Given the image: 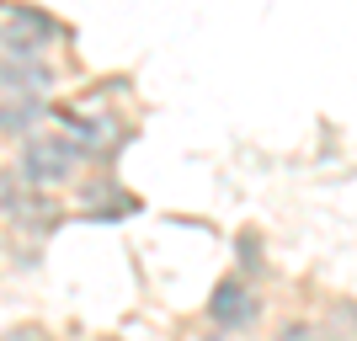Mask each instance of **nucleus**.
I'll return each instance as SVG.
<instances>
[{
  "label": "nucleus",
  "mask_w": 357,
  "mask_h": 341,
  "mask_svg": "<svg viewBox=\"0 0 357 341\" xmlns=\"http://www.w3.org/2000/svg\"><path fill=\"white\" fill-rule=\"evenodd\" d=\"M11 171L27 181V187H38V192H64V187H75V181H80L86 155L75 149L70 134L43 128L38 139H27V144L16 149V165H11Z\"/></svg>",
  "instance_id": "1"
},
{
  "label": "nucleus",
  "mask_w": 357,
  "mask_h": 341,
  "mask_svg": "<svg viewBox=\"0 0 357 341\" xmlns=\"http://www.w3.org/2000/svg\"><path fill=\"white\" fill-rule=\"evenodd\" d=\"M203 315H208V326L219 331V336H251L256 326H261V315H267V298H261V288L256 282H245L240 272H224L219 282L208 288V304H203Z\"/></svg>",
  "instance_id": "2"
},
{
  "label": "nucleus",
  "mask_w": 357,
  "mask_h": 341,
  "mask_svg": "<svg viewBox=\"0 0 357 341\" xmlns=\"http://www.w3.org/2000/svg\"><path fill=\"white\" fill-rule=\"evenodd\" d=\"M0 213H6L16 229H27V235H38V229H54V224H59V203H54V192L27 187L16 171H0Z\"/></svg>",
  "instance_id": "3"
},
{
  "label": "nucleus",
  "mask_w": 357,
  "mask_h": 341,
  "mask_svg": "<svg viewBox=\"0 0 357 341\" xmlns=\"http://www.w3.org/2000/svg\"><path fill=\"white\" fill-rule=\"evenodd\" d=\"M59 86V70L48 59H32V64H11L0 59V102H16V96H48Z\"/></svg>",
  "instance_id": "4"
},
{
  "label": "nucleus",
  "mask_w": 357,
  "mask_h": 341,
  "mask_svg": "<svg viewBox=\"0 0 357 341\" xmlns=\"http://www.w3.org/2000/svg\"><path fill=\"white\" fill-rule=\"evenodd\" d=\"M43 118H48V96H16V102H0V139H11L16 149L27 139L43 134Z\"/></svg>",
  "instance_id": "5"
},
{
  "label": "nucleus",
  "mask_w": 357,
  "mask_h": 341,
  "mask_svg": "<svg viewBox=\"0 0 357 341\" xmlns=\"http://www.w3.org/2000/svg\"><path fill=\"white\" fill-rule=\"evenodd\" d=\"M0 22H11L16 32H27V38H38V43H59L64 38V22L54 11H43V6H6V16H0Z\"/></svg>",
  "instance_id": "6"
},
{
  "label": "nucleus",
  "mask_w": 357,
  "mask_h": 341,
  "mask_svg": "<svg viewBox=\"0 0 357 341\" xmlns=\"http://www.w3.org/2000/svg\"><path fill=\"white\" fill-rule=\"evenodd\" d=\"M235 272L245 282H256L267 272V262H261V235H256V229H240L235 235Z\"/></svg>",
  "instance_id": "7"
},
{
  "label": "nucleus",
  "mask_w": 357,
  "mask_h": 341,
  "mask_svg": "<svg viewBox=\"0 0 357 341\" xmlns=\"http://www.w3.org/2000/svg\"><path fill=\"white\" fill-rule=\"evenodd\" d=\"M272 341H326V326L310 320V315H288L283 326L272 331Z\"/></svg>",
  "instance_id": "8"
},
{
  "label": "nucleus",
  "mask_w": 357,
  "mask_h": 341,
  "mask_svg": "<svg viewBox=\"0 0 357 341\" xmlns=\"http://www.w3.org/2000/svg\"><path fill=\"white\" fill-rule=\"evenodd\" d=\"M203 341H229V336H219V331H208V336H203Z\"/></svg>",
  "instance_id": "9"
}]
</instances>
